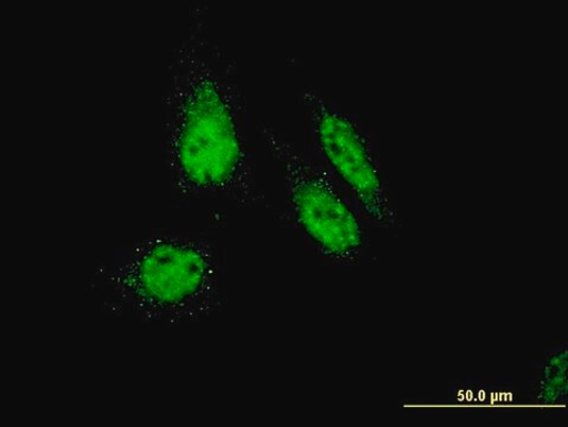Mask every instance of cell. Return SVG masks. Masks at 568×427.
<instances>
[{
	"label": "cell",
	"instance_id": "1",
	"mask_svg": "<svg viewBox=\"0 0 568 427\" xmlns=\"http://www.w3.org/2000/svg\"><path fill=\"white\" fill-rule=\"evenodd\" d=\"M206 8L194 7L186 37L164 74L163 150L179 200L223 197L240 209L265 200L247 140V101L235 60L210 33Z\"/></svg>",
	"mask_w": 568,
	"mask_h": 427
},
{
	"label": "cell",
	"instance_id": "2",
	"mask_svg": "<svg viewBox=\"0 0 568 427\" xmlns=\"http://www.w3.org/2000/svg\"><path fill=\"white\" fill-rule=\"evenodd\" d=\"M91 288L111 313L165 327L194 324L225 309V253L200 231L158 230L114 252Z\"/></svg>",
	"mask_w": 568,
	"mask_h": 427
},
{
	"label": "cell",
	"instance_id": "3",
	"mask_svg": "<svg viewBox=\"0 0 568 427\" xmlns=\"http://www.w3.org/2000/svg\"><path fill=\"white\" fill-rule=\"evenodd\" d=\"M260 133L268 155L284 170L285 225L300 232L324 263L337 267L358 265L368 244V221L352 196L284 134L270 125H261Z\"/></svg>",
	"mask_w": 568,
	"mask_h": 427
},
{
	"label": "cell",
	"instance_id": "4",
	"mask_svg": "<svg viewBox=\"0 0 568 427\" xmlns=\"http://www.w3.org/2000/svg\"><path fill=\"white\" fill-rule=\"evenodd\" d=\"M305 155L322 165L352 196L375 227L402 226L389 196L377 135L335 98L315 88L300 93Z\"/></svg>",
	"mask_w": 568,
	"mask_h": 427
},
{
	"label": "cell",
	"instance_id": "5",
	"mask_svg": "<svg viewBox=\"0 0 568 427\" xmlns=\"http://www.w3.org/2000/svg\"><path fill=\"white\" fill-rule=\"evenodd\" d=\"M449 398L429 404L436 415L495 418L531 414L515 385L506 382L462 380L450 382Z\"/></svg>",
	"mask_w": 568,
	"mask_h": 427
},
{
	"label": "cell",
	"instance_id": "6",
	"mask_svg": "<svg viewBox=\"0 0 568 427\" xmlns=\"http://www.w3.org/2000/svg\"><path fill=\"white\" fill-rule=\"evenodd\" d=\"M568 346L567 342L550 348L531 367V414L547 418L568 416Z\"/></svg>",
	"mask_w": 568,
	"mask_h": 427
}]
</instances>
